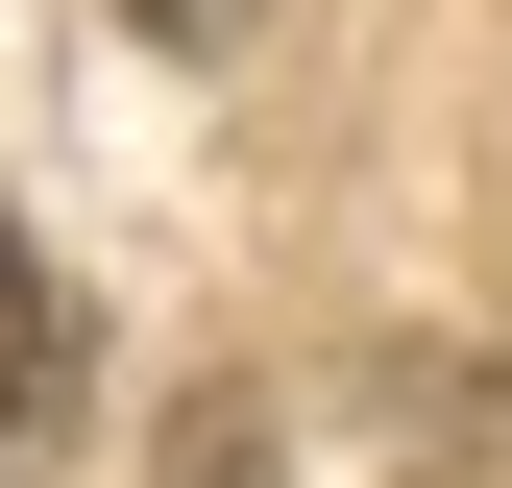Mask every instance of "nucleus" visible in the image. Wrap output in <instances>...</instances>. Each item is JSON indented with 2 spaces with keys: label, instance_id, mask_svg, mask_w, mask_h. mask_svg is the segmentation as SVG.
Returning a JSON list of instances; mask_svg holds the SVG:
<instances>
[{
  "label": "nucleus",
  "instance_id": "1",
  "mask_svg": "<svg viewBox=\"0 0 512 488\" xmlns=\"http://www.w3.org/2000/svg\"><path fill=\"white\" fill-rule=\"evenodd\" d=\"M49 391V293H25V244H0V415Z\"/></svg>",
  "mask_w": 512,
  "mask_h": 488
},
{
  "label": "nucleus",
  "instance_id": "2",
  "mask_svg": "<svg viewBox=\"0 0 512 488\" xmlns=\"http://www.w3.org/2000/svg\"><path fill=\"white\" fill-rule=\"evenodd\" d=\"M122 25H147V49H244L269 0H122Z\"/></svg>",
  "mask_w": 512,
  "mask_h": 488
}]
</instances>
